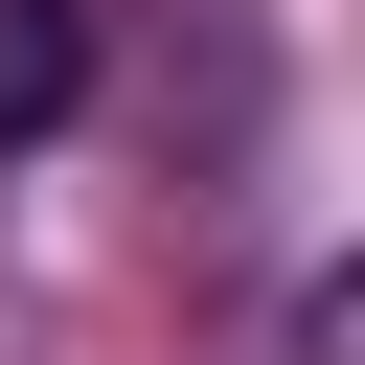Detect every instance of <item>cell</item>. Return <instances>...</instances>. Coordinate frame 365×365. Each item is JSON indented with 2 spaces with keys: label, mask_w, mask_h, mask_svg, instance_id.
Instances as JSON below:
<instances>
[{
  "label": "cell",
  "mask_w": 365,
  "mask_h": 365,
  "mask_svg": "<svg viewBox=\"0 0 365 365\" xmlns=\"http://www.w3.org/2000/svg\"><path fill=\"white\" fill-rule=\"evenodd\" d=\"M91 114V0H0V160Z\"/></svg>",
  "instance_id": "1"
}]
</instances>
